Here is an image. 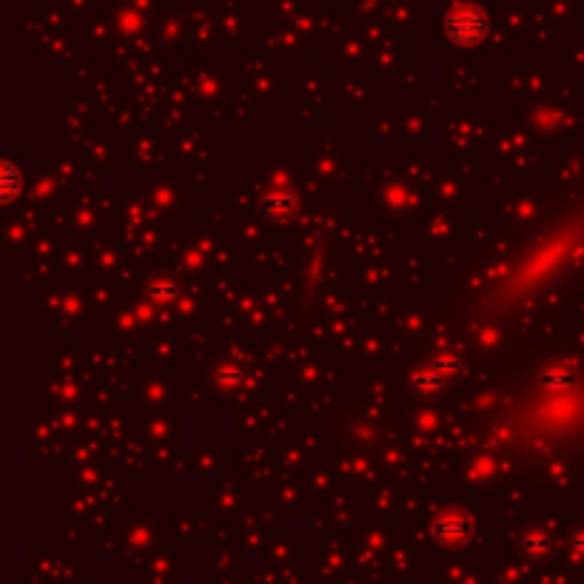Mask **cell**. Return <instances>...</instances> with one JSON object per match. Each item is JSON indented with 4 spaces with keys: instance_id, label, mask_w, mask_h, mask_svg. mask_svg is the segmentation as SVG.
I'll return each instance as SVG.
<instances>
[{
    "instance_id": "cell-1",
    "label": "cell",
    "mask_w": 584,
    "mask_h": 584,
    "mask_svg": "<svg viewBox=\"0 0 584 584\" xmlns=\"http://www.w3.org/2000/svg\"><path fill=\"white\" fill-rule=\"evenodd\" d=\"M448 29H451L453 38H459V40L482 38V29H485V15H482L476 6H459L456 12H451V15H448Z\"/></svg>"
}]
</instances>
